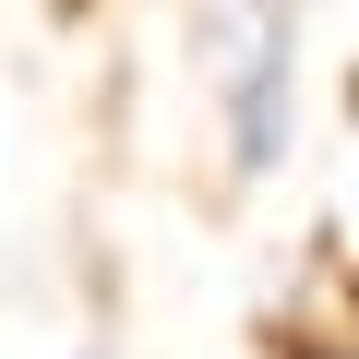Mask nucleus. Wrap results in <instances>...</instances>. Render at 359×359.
Instances as JSON below:
<instances>
[{
  "label": "nucleus",
  "mask_w": 359,
  "mask_h": 359,
  "mask_svg": "<svg viewBox=\"0 0 359 359\" xmlns=\"http://www.w3.org/2000/svg\"><path fill=\"white\" fill-rule=\"evenodd\" d=\"M228 156H240V180H264L287 156V25H252L228 48Z\"/></svg>",
  "instance_id": "f257e3e1"
},
{
  "label": "nucleus",
  "mask_w": 359,
  "mask_h": 359,
  "mask_svg": "<svg viewBox=\"0 0 359 359\" xmlns=\"http://www.w3.org/2000/svg\"><path fill=\"white\" fill-rule=\"evenodd\" d=\"M299 359H347V347H299Z\"/></svg>",
  "instance_id": "f03ea898"
}]
</instances>
